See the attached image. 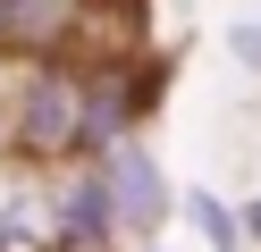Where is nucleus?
Instances as JSON below:
<instances>
[{"mask_svg":"<svg viewBox=\"0 0 261 252\" xmlns=\"http://www.w3.org/2000/svg\"><path fill=\"white\" fill-rule=\"evenodd\" d=\"M177 210H186V227L202 235L211 252H253V244H244V210H236L227 193H211V185H186V202H177Z\"/></svg>","mask_w":261,"mask_h":252,"instance_id":"nucleus-4","label":"nucleus"},{"mask_svg":"<svg viewBox=\"0 0 261 252\" xmlns=\"http://www.w3.org/2000/svg\"><path fill=\"white\" fill-rule=\"evenodd\" d=\"M101 160V177H110V202H118V227H126V244H152V235H169V218H177V177H169V160L152 151V134H126V143H110V151H93Z\"/></svg>","mask_w":261,"mask_h":252,"instance_id":"nucleus-1","label":"nucleus"},{"mask_svg":"<svg viewBox=\"0 0 261 252\" xmlns=\"http://www.w3.org/2000/svg\"><path fill=\"white\" fill-rule=\"evenodd\" d=\"M227 67L261 84V9L253 17H227Z\"/></svg>","mask_w":261,"mask_h":252,"instance_id":"nucleus-5","label":"nucleus"},{"mask_svg":"<svg viewBox=\"0 0 261 252\" xmlns=\"http://www.w3.org/2000/svg\"><path fill=\"white\" fill-rule=\"evenodd\" d=\"M0 252H59V193L51 168L0 151Z\"/></svg>","mask_w":261,"mask_h":252,"instance_id":"nucleus-3","label":"nucleus"},{"mask_svg":"<svg viewBox=\"0 0 261 252\" xmlns=\"http://www.w3.org/2000/svg\"><path fill=\"white\" fill-rule=\"evenodd\" d=\"M0 59H9V0H0Z\"/></svg>","mask_w":261,"mask_h":252,"instance_id":"nucleus-6","label":"nucleus"},{"mask_svg":"<svg viewBox=\"0 0 261 252\" xmlns=\"http://www.w3.org/2000/svg\"><path fill=\"white\" fill-rule=\"evenodd\" d=\"M51 193H59V252H126V227H118L101 160H59Z\"/></svg>","mask_w":261,"mask_h":252,"instance_id":"nucleus-2","label":"nucleus"},{"mask_svg":"<svg viewBox=\"0 0 261 252\" xmlns=\"http://www.w3.org/2000/svg\"><path fill=\"white\" fill-rule=\"evenodd\" d=\"M126 252H169V235H152V244H126Z\"/></svg>","mask_w":261,"mask_h":252,"instance_id":"nucleus-7","label":"nucleus"}]
</instances>
